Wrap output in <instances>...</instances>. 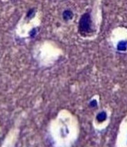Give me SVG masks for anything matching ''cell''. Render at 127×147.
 I'll use <instances>...</instances> for the list:
<instances>
[{
  "instance_id": "cell-1",
  "label": "cell",
  "mask_w": 127,
  "mask_h": 147,
  "mask_svg": "<svg viewBox=\"0 0 127 147\" xmlns=\"http://www.w3.org/2000/svg\"><path fill=\"white\" fill-rule=\"evenodd\" d=\"M78 31L82 36H87L94 31L91 16L88 12L83 14L80 17L79 21Z\"/></svg>"
},
{
  "instance_id": "cell-4",
  "label": "cell",
  "mask_w": 127,
  "mask_h": 147,
  "mask_svg": "<svg viewBox=\"0 0 127 147\" xmlns=\"http://www.w3.org/2000/svg\"><path fill=\"white\" fill-rule=\"evenodd\" d=\"M89 106L91 107H95V106H97V101L95 100H92V101L89 104Z\"/></svg>"
},
{
  "instance_id": "cell-3",
  "label": "cell",
  "mask_w": 127,
  "mask_h": 147,
  "mask_svg": "<svg viewBox=\"0 0 127 147\" xmlns=\"http://www.w3.org/2000/svg\"><path fill=\"white\" fill-rule=\"evenodd\" d=\"M119 50H122V51H124L126 49V44L125 43H120L119 45Z\"/></svg>"
},
{
  "instance_id": "cell-2",
  "label": "cell",
  "mask_w": 127,
  "mask_h": 147,
  "mask_svg": "<svg viewBox=\"0 0 127 147\" xmlns=\"http://www.w3.org/2000/svg\"><path fill=\"white\" fill-rule=\"evenodd\" d=\"M73 13L70 9H66L63 12V13H62V17H63V19L65 20L66 21H68V20H70L73 18Z\"/></svg>"
},
{
  "instance_id": "cell-5",
  "label": "cell",
  "mask_w": 127,
  "mask_h": 147,
  "mask_svg": "<svg viewBox=\"0 0 127 147\" xmlns=\"http://www.w3.org/2000/svg\"><path fill=\"white\" fill-rule=\"evenodd\" d=\"M32 15H34V9H30V10L28 11V13H27V16L31 17Z\"/></svg>"
}]
</instances>
